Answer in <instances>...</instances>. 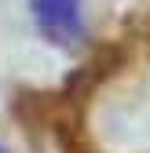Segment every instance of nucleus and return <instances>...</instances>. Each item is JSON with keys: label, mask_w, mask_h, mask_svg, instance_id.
Returning <instances> with one entry per match:
<instances>
[{"label": "nucleus", "mask_w": 150, "mask_h": 153, "mask_svg": "<svg viewBox=\"0 0 150 153\" xmlns=\"http://www.w3.org/2000/svg\"><path fill=\"white\" fill-rule=\"evenodd\" d=\"M0 153H4V149H0Z\"/></svg>", "instance_id": "obj_2"}, {"label": "nucleus", "mask_w": 150, "mask_h": 153, "mask_svg": "<svg viewBox=\"0 0 150 153\" xmlns=\"http://www.w3.org/2000/svg\"><path fill=\"white\" fill-rule=\"evenodd\" d=\"M33 15L51 40L73 44L81 36V0H33Z\"/></svg>", "instance_id": "obj_1"}]
</instances>
